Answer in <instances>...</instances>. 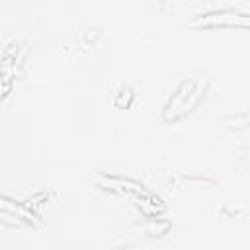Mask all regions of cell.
Listing matches in <instances>:
<instances>
[{
	"label": "cell",
	"mask_w": 250,
	"mask_h": 250,
	"mask_svg": "<svg viewBox=\"0 0 250 250\" xmlns=\"http://www.w3.org/2000/svg\"><path fill=\"white\" fill-rule=\"evenodd\" d=\"M246 121H250V113H248V115H246Z\"/></svg>",
	"instance_id": "1"
}]
</instances>
